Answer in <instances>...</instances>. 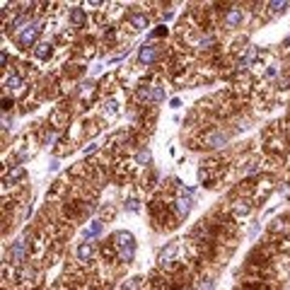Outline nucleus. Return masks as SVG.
Returning <instances> with one entry per match:
<instances>
[{
	"instance_id": "obj_20",
	"label": "nucleus",
	"mask_w": 290,
	"mask_h": 290,
	"mask_svg": "<svg viewBox=\"0 0 290 290\" xmlns=\"http://www.w3.org/2000/svg\"><path fill=\"white\" fill-rule=\"evenodd\" d=\"M119 114V104H116V99H107L104 102V116L107 119H114Z\"/></svg>"
},
{
	"instance_id": "obj_4",
	"label": "nucleus",
	"mask_w": 290,
	"mask_h": 290,
	"mask_svg": "<svg viewBox=\"0 0 290 290\" xmlns=\"http://www.w3.org/2000/svg\"><path fill=\"white\" fill-rule=\"evenodd\" d=\"M29 256V237H20V239H15L10 249H8V261L15 263V266H22V263L27 261Z\"/></svg>"
},
{
	"instance_id": "obj_17",
	"label": "nucleus",
	"mask_w": 290,
	"mask_h": 290,
	"mask_svg": "<svg viewBox=\"0 0 290 290\" xmlns=\"http://www.w3.org/2000/svg\"><path fill=\"white\" fill-rule=\"evenodd\" d=\"M193 290H215V278L213 276H198L193 280Z\"/></svg>"
},
{
	"instance_id": "obj_27",
	"label": "nucleus",
	"mask_w": 290,
	"mask_h": 290,
	"mask_svg": "<svg viewBox=\"0 0 290 290\" xmlns=\"http://www.w3.org/2000/svg\"><path fill=\"white\" fill-rule=\"evenodd\" d=\"M138 201H136V198H128V201H126V210H131V213H138Z\"/></svg>"
},
{
	"instance_id": "obj_3",
	"label": "nucleus",
	"mask_w": 290,
	"mask_h": 290,
	"mask_svg": "<svg viewBox=\"0 0 290 290\" xmlns=\"http://www.w3.org/2000/svg\"><path fill=\"white\" fill-rule=\"evenodd\" d=\"M39 32H42V22H32V25H27L25 29H20L17 34H15V42H17V46L22 49V51H27V49H34L37 46V39H39Z\"/></svg>"
},
{
	"instance_id": "obj_30",
	"label": "nucleus",
	"mask_w": 290,
	"mask_h": 290,
	"mask_svg": "<svg viewBox=\"0 0 290 290\" xmlns=\"http://www.w3.org/2000/svg\"><path fill=\"white\" fill-rule=\"evenodd\" d=\"M92 152H97V145H95V143H90V148L85 145V155H92Z\"/></svg>"
},
{
	"instance_id": "obj_2",
	"label": "nucleus",
	"mask_w": 290,
	"mask_h": 290,
	"mask_svg": "<svg viewBox=\"0 0 290 290\" xmlns=\"http://www.w3.org/2000/svg\"><path fill=\"white\" fill-rule=\"evenodd\" d=\"M235 136V131H227V128H210L201 136V148H208V150H218V148H225Z\"/></svg>"
},
{
	"instance_id": "obj_12",
	"label": "nucleus",
	"mask_w": 290,
	"mask_h": 290,
	"mask_svg": "<svg viewBox=\"0 0 290 290\" xmlns=\"http://www.w3.org/2000/svg\"><path fill=\"white\" fill-rule=\"evenodd\" d=\"M92 259H95V244H92V242H83V244L78 247V261L90 263Z\"/></svg>"
},
{
	"instance_id": "obj_11",
	"label": "nucleus",
	"mask_w": 290,
	"mask_h": 290,
	"mask_svg": "<svg viewBox=\"0 0 290 290\" xmlns=\"http://www.w3.org/2000/svg\"><path fill=\"white\" fill-rule=\"evenodd\" d=\"M68 25L75 29H83L87 25V13L83 8H70L68 10Z\"/></svg>"
},
{
	"instance_id": "obj_28",
	"label": "nucleus",
	"mask_w": 290,
	"mask_h": 290,
	"mask_svg": "<svg viewBox=\"0 0 290 290\" xmlns=\"http://www.w3.org/2000/svg\"><path fill=\"white\" fill-rule=\"evenodd\" d=\"M13 99H8V97H3V114H8V109H13Z\"/></svg>"
},
{
	"instance_id": "obj_26",
	"label": "nucleus",
	"mask_w": 290,
	"mask_h": 290,
	"mask_svg": "<svg viewBox=\"0 0 290 290\" xmlns=\"http://www.w3.org/2000/svg\"><path fill=\"white\" fill-rule=\"evenodd\" d=\"M165 34H167V27H165V25H160V27H155V29L150 32V39H157V37H165Z\"/></svg>"
},
{
	"instance_id": "obj_29",
	"label": "nucleus",
	"mask_w": 290,
	"mask_h": 290,
	"mask_svg": "<svg viewBox=\"0 0 290 290\" xmlns=\"http://www.w3.org/2000/svg\"><path fill=\"white\" fill-rule=\"evenodd\" d=\"M13 128V119H8V114H3V131Z\"/></svg>"
},
{
	"instance_id": "obj_5",
	"label": "nucleus",
	"mask_w": 290,
	"mask_h": 290,
	"mask_svg": "<svg viewBox=\"0 0 290 290\" xmlns=\"http://www.w3.org/2000/svg\"><path fill=\"white\" fill-rule=\"evenodd\" d=\"M136 99L145 102V104H160V102H165V87H160V85H140L136 90Z\"/></svg>"
},
{
	"instance_id": "obj_1",
	"label": "nucleus",
	"mask_w": 290,
	"mask_h": 290,
	"mask_svg": "<svg viewBox=\"0 0 290 290\" xmlns=\"http://www.w3.org/2000/svg\"><path fill=\"white\" fill-rule=\"evenodd\" d=\"M109 242L114 244V249H116V261L133 263V259H136V239H133L131 232L119 230V232H114V235L109 237Z\"/></svg>"
},
{
	"instance_id": "obj_9",
	"label": "nucleus",
	"mask_w": 290,
	"mask_h": 290,
	"mask_svg": "<svg viewBox=\"0 0 290 290\" xmlns=\"http://www.w3.org/2000/svg\"><path fill=\"white\" fill-rule=\"evenodd\" d=\"M126 20H128V25L133 32H143V29L150 27V15L148 13H140V10H133V13L126 15Z\"/></svg>"
},
{
	"instance_id": "obj_8",
	"label": "nucleus",
	"mask_w": 290,
	"mask_h": 290,
	"mask_svg": "<svg viewBox=\"0 0 290 290\" xmlns=\"http://www.w3.org/2000/svg\"><path fill=\"white\" fill-rule=\"evenodd\" d=\"M242 22H244V10H242L239 5H232V8H227V10L222 13V25L227 29H239Z\"/></svg>"
},
{
	"instance_id": "obj_31",
	"label": "nucleus",
	"mask_w": 290,
	"mask_h": 290,
	"mask_svg": "<svg viewBox=\"0 0 290 290\" xmlns=\"http://www.w3.org/2000/svg\"><path fill=\"white\" fill-rule=\"evenodd\" d=\"M283 49H285V51L290 54V34H288V39H285V44H283Z\"/></svg>"
},
{
	"instance_id": "obj_15",
	"label": "nucleus",
	"mask_w": 290,
	"mask_h": 290,
	"mask_svg": "<svg viewBox=\"0 0 290 290\" xmlns=\"http://www.w3.org/2000/svg\"><path fill=\"white\" fill-rule=\"evenodd\" d=\"M5 87L13 90V92H20V90H25V78H22L20 73H10V75L5 78Z\"/></svg>"
},
{
	"instance_id": "obj_16",
	"label": "nucleus",
	"mask_w": 290,
	"mask_h": 290,
	"mask_svg": "<svg viewBox=\"0 0 290 290\" xmlns=\"http://www.w3.org/2000/svg\"><path fill=\"white\" fill-rule=\"evenodd\" d=\"M25 177H27L25 167H22V165H15V167H10V172L5 174V181H8V184H17V181H22Z\"/></svg>"
},
{
	"instance_id": "obj_14",
	"label": "nucleus",
	"mask_w": 290,
	"mask_h": 290,
	"mask_svg": "<svg viewBox=\"0 0 290 290\" xmlns=\"http://www.w3.org/2000/svg\"><path fill=\"white\" fill-rule=\"evenodd\" d=\"M32 51H34V56H37L39 61H46V58H51V54H54V44L51 42H39Z\"/></svg>"
},
{
	"instance_id": "obj_6",
	"label": "nucleus",
	"mask_w": 290,
	"mask_h": 290,
	"mask_svg": "<svg viewBox=\"0 0 290 290\" xmlns=\"http://www.w3.org/2000/svg\"><path fill=\"white\" fill-rule=\"evenodd\" d=\"M169 206H172V213L177 215V220H184V218H189V213H191V208H193V196L179 193Z\"/></svg>"
},
{
	"instance_id": "obj_24",
	"label": "nucleus",
	"mask_w": 290,
	"mask_h": 290,
	"mask_svg": "<svg viewBox=\"0 0 290 290\" xmlns=\"http://www.w3.org/2000/svg\"><path fill=\"white\" fill-rule=\"evenodd\" d=\"M268 8H271V13H283L285 8H290V3H285V0L283 3H268Z\"/></svg>"
},
{
	"instance_id": "obj_25",
	"label": "nucleus",
	"mask_w": 290,
	"mask_h": 290,
	"mask_svg": "<svg viewBox=\"0 0 290 290\" xmlns=\"http://www.w3.org/2000/svg\"><path fill=\"white\" fill-rule=\"evenodd\" d=\"M278 193H280L283 198H290V181H280V184H278Z\"/></svg>"
},
{
	"instance_id": "obj_21",
	"label": "nucleus",
	"mask_w": 290,
	"mask_h": 290,
	"mask_svg": "<svg viewBox=\"0 0 290 290\" xmlns=\"http://www.w3.org/2000/svg\"><path fill=\"white\" fill-rule=\"evenodd\" d=\"M263 167L261 162H249L247 167H242V177H254V174H259Z\"/></svg>"
},
{
	"instance_id": "obj_7",
	"label": "nucleus",
	"mask_w": 290,
	"mask_h": 290,
	"mask_svg": "<svg viewBox=\"0 0 290 290\" xmlns=\"http://www.w3.org/2000/svg\"><path fill=\"white\" fill-rule=\"evenodd\" d=\"M162 58V49L157 46V44H143L138 51V63L143 66H152V63H157Z\"/></svg>"
},
{
	"instance_id": "obj_18",
	"label": "nucleus",
	"mask_w": 290,
	"mask_h": 290,
	"mask_svg": "<svg viewBox=\"0 0 290 290\" xmlns=\"http://www.w3.org/2000/svg\"><path fill=\"white\" fill-rule=\"evenodd\" d=\"M249 210H251V203L249 201H235L232 203V213H235V218H244V215H249Z\"/></svg>"
},
{
	"instance_id": "obj_13",
	"label": "nucleus",
	"mask_w": 290,
	"mask_h": 290,
	"mask_svg": "<svg viewBox=\"0 0 290 290\" xmlns=\"http://www.w3.org/2000/svg\"><path fill=\"white\" fill-rule=\"evenodd\" d=\"M102 232H104V222H102V220H92L87 227H85V232H83L85 242H92V239H95V237H99Z\"/></svg>"
},
{
	"instance_id": "obj_19",
	"label": "nucleus",
	"mask_w": 290,
	"mask_h": 290,
	"mask_svg": "<svg viewBox=\"0 0 290 290\" xmlns=\"http://www.w3.org/2000/svg\"><path fill=\"white\" fill-rule=\"evenodd\" d=\"M152 162V152L148 150V148H140L138 152H136V165L138 167H150Z\"/></svg>"
},
{
	"instance_id": "obj_10",
	"label": "nucleus",
	"mask_w": 290,
	"mask_h": 290,
	"mask_svg": "<svg viewBox=\"0 0 290 290\" xmlns=\"http://www.w3.org/2000/svg\"><path fill=\"white\" fill-rule=\"evenodd\" d=\"M256 58H259V46H244L239 51V58H237V68L247 70L251 63H256Z\"/></svg>"
},
{
	"instance_id": "obj_23",
	"label": "nucleus",
	"mask_w": 290,
	"mask_h": 290,
	"mask_svg": "<svg viewBox=\"0 0 290 290\" xmlns=\"http://www.w3.org/2000/svg\"><path fill=\"white\" fill-rule=\"evenodd\" d=\"M121 290H143V280L140 278H128L121 285Z\"/></svg>"
},
{
	"instance_id": "obj_22",
	"label": "nucleus",
	"mask_w": 290,
	"mask_h": 290,
	"mask_svg": "<svg viewBox=\"0 0 290 290\" xmlns=\"http://www.w3.org/2000/svg\"><path fill=\"white\" fill-rule=\"evenodd\" d=\"M215 42H218V39H215V37H213V34H206V37H201V39H198V49H213V46H215Z\"/></svg>"
}]
</instances>
